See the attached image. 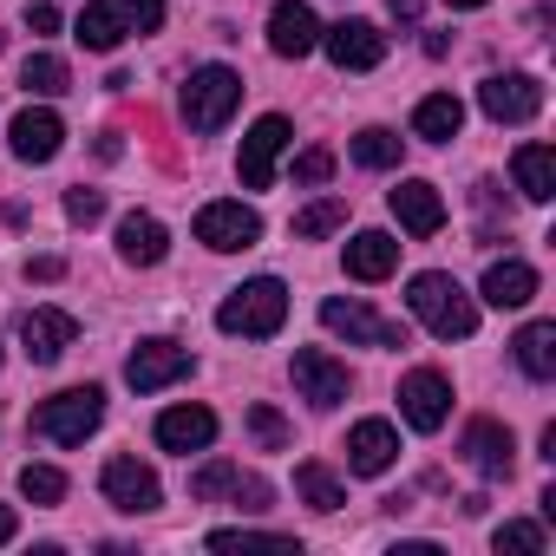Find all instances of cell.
I'll return each mask as SVG.
<instances>
[{
    "mask_svg": "<svg viewBox=\"0 0 556 556\" xmlns=\"http://www.w3.org/2000/svg\"><path fill=\"white\" fill-rule=\"evenodd\" d=\"M406 308H413L439 341H471V334H478V302L452 282L445 268L413 275V282H406Z\"/></svg>",
    "mask_w": 556,
    "mask_h": 556,
    "instance_id": "obj_1",
    "label": "cell"
},
{
    "mask_svg": "<svg viewBox=\"0 0 556 556\" xmlns=\"http://www.w3.org/2000/svg\"><path fill=\"white\" fill-rule=\"evenodd\" d=\"M282 321H289V289L275 282V275H255V282H242V289L216 308V328H223V334H242V341L282 334Z\"/></svg>",
    "mask_w": 556,
    "mask_h": 556,
    "instance_id": "obj_2",
    "label": "cell"
},
{
    "mask_svg": "<svg viewBox=\"0 0 556 556\" xmlns=\"http://www.w3.org/2000/svg\"><path fill=\"white\" fill-rule=\"evenodd\" d=\"M236 105H242V73H229V66H197L190 73V86H184V125L190 131H223L229 118H236Z\"/></svg>",
    "mask_w": 556,
    "mask_h": 556,
    "instance_id": "obj_3",
    "label": "cell"
},
{
    "mask_svg": "<svg viewBox=\"0 0 556 556\" xmlns=\"http://www.w3.org/2000/svg\"><path fill=\"white\" fill-rule=\"evenodd\" d=\"M105 419V393L99 387H73V393H53L34 406V432L53 439V445H86Z\"/></svg>",
    "mask_w": 556,
    "mask_h": 556,
    "instance_id": "obj_4",
    "label": "cell"
},
{
    "mask_svg": "<svg viewBox=\"0 0 556 556\" xmlns=\"http://www.w3.org/2000/svg\"><path fill=\"white\" fill-rule=\"evenodd\" d=\"M321 328L341 334V341H354V348H406V328L400 321L374 315L367 302H341V295L321 302Z\"/></svg>",
    "mask_w": 556,
    "mask_h": 556,
    "instance_id": "obj_5",
    "label": "cell"
},
{
    "mask_svg": "<svg viewBox=\"0 0 556 556\" xmlns=\"http://www.w3.org/2000/svg\"><path fill=\"white\" fill-rule=\"evenodd\" d=\"M99 491H105V504H112V510H125V517H144V510H157V504H164L157 471H151V465H138V458H105Z\"/></svg>",
    "mask_w": 556,
    "mask_h": 556,
    "instance_id": "obj_6",
    "label": "cell"
},
{
    "mask_svg": "<svg viewBox=\"0 0 556 556\" xmlns=\"http://www.w3.org/2000/svg\"><path fill=\"white\" fill-rule=\"evenodd\" d=\"M289 118L282 112H268V118H255L249 125V138H242V157H236V177L249 184V190H268L275 184V157H282L289 151Z\"/></svg>",
    "mask_w": 556,
    "mask_h": 556,
    "instance_id": "obj_7",
    "label": "cell"
},
{
    "mask_svg": "<svg viewBox=\"0 0 556 556\" xmlns=\"http://www.w3.org/2000/svg\"><path fill=\"white\" fill-rule=\"evenodd\" d=\"M478 105H484L491 125H530V118L543 112V86H536L530 73H491V79L478 86Z\"/></svg>",
    "mask_w": 556,
    "mask_h": 556,
    "instance_id": "obj_8",
    "label": "cell"
},
{
    "mask_svg": "<svg viewBox=\"0 0 556 556\" xmlns=\"http://www.w3.org/2000/svg\"><path fill=\"white\" fill-rule=\"evenodd\" d=\"M197 242L216 249V255L255 249V242H262V216H255L249 203H203V210H197Z\"/></svg>",
    "mask_w": 556,
    "mask_h": 556,
    "instance_id": "obj_9",
    "label": "cell"
},
{
    "mask_svg": "<svg viewBox=\"0 0 556 556\" xmlns=\"http://www.w3.org/2000/svg\"><path fill=\"white\" fill-rule=\"evenodd\" d=\"M289 374H295V393H302L308 406H321V413H328V406H341V400H348V387H354V380H348V361H334L328 348H295Z\"/></svg>",
    "mask_w": 556,
    "mask_h": 556,
    "instance_id": "obj_10",
    "label": "cell"
},
{
    "mask_svg": "<svg viewBox=\"0 0 556 556\" xmlns=\"http://www.w3.org/2000/svg\"><path fill=\"white\" fill-rule=\"evenodd\" d=\"M400 413H406L413 432H439V426L452 419V380H445L439 367H413V374L400 380Z\"/></svg>",
    "mask_w": 556,
    "mask_h": 556,
    "instance_id": "obj_11",
    "label": "cell"
},
{
    "mask_svg": "<svg viewBox=\"0 0 556 556\" xmlns=\"http://www.w3.org/2000/svg\"><path fill=\"white\" fill-rule=\"evenodd\" d=\"M321 47V21L308 0H275L268 8V53L275 60H308Z\"/></svg>",
    "mask_w": 556,
    "mask_h": 556,
    "instance_id": "obj_12",
    "label": "cell"
},
{
    "mask_svg": "<svg viewBox=\"0 0 556 556\" xmlns=\"http://www.w3.org/2000/svg\"><path fill=\"white\" fill-rule=\"evenodd\" d=\"M321 47L341 73H374L387 60V34L374 21H341V27H321Z\"/></svg>",
    "mask_w": 556,
    "mask_h": 556,
    "instance_id": "obj_13",
    "label": "cell"
},
{
    "mask_svg": "<svg viewBox=\"0 0 556 556\" xmlns=\"http://www.w3.org/2000/svg\"><path fill=\"white\" fill-rule=\"evenodd\" d=\"M184 374H190V354H184L177 341H138L131 361H125V380H131L138 393H164V387H177Z\"/></svg>",
    "mask_w": 556,
    "mask_h": 556,
    "instance_id": "obj_14",
    "label": "cell"
},
{
    "mask_svg": "<svg viewBox=\"0 0 556 556\" xmlns=\"http://www.w3.org/2000/svg\"><path fill=\"white\" fill-rule=\"evenodd\" d=\"M21 341H27V361H34V367H53V361H66V348L79 341V321H73L66 308H34V315L21 321Z\"/></svg>",
    "mask_w": 556,
    "mask_h": 556,
    "instance_id": "obj_15",
    "label": "cell"
},
{
    "mask_svg": "<svg viewBox=\"0 0 556 556\" xmlns=\"http://www.w3.org/2000/svg\"><path fill=\"white\" fill-rule=\"evenodd\" d=\"M60 144H66V125H60V112H47V105H27V112L14 118V157H21V164H53V157H60Z\"/></svg>",
    "mask_w": 556,
    "mask_h": 556,
    "instance_id": "obj_16",
    "label": "cell"
},
{
    "mask_svg": "<svg viewBox=\"0 0 556 556\" xmlns=\"http://www.w3.org/2000/svg\"><path fill=\"white\" fill-rule=\"evenodd\" d=\"M387 203H393V216H400L406 236H439V229H445V197H439L426 177H406Z\"/></svg>",
    "mask_w": 556,
    "mask_h": 556,
    "instance_id": "obj_17",
    "label": "cell"
},
{
    "mask_svg": "<svg viewBox=\"0 0 556 556\" xmlns=\"http://www.w3.org/2000/svg\"><path fill=\"white\" fill-rule=\"evenodd\" d=\"M393 458H400V432H393L387 419H361V426L348 432V471L380 478V471H393Z\"/></svg>",
    "mask_w": 556,
    "mask_h": 556,
    "instance_id": "obj_18",
    "label": "cell"
},
{
    "mask_svg": "<svg viewBox=\"0 0 556 556\" xmlns=\"http://www.w3.org/2000/svg\"><path fill=\"white\" fill-rule=\"evenodd\" d=\"M458 452L471 458V471H484V478H510V426H497V419H471L465 426V439H458Z\"/></svg>",
    "mask_w": 556,
    "mask_h": 556,
    "instance_id": "obj_19",
    "label": "cell"
},
{
    "mask_svg": "<svg viewBox=\"0 0 556 556\" xmlns=\"http://www.w3.org/2000/svg\"><path fill=\"white\" fill-rule=\"evenodd\" d=\"M216 439V413L210 406H170V413H157V445L164 452H203Z\"/></svg>",
    "mask_w": 556,
    "mask_h": 556,
    "instance_id": "obj_20",
    "label": "cell"
},
{
    "mask_svg": "<svg viewBox=\"0 0 556 556\" xmlns=\"http://www.w3.org/2000/svg\"><path fill=\"white\" fill-rule=\"evenodd\" d=\"M118 255H125L131 268H157V262L170 255V229H164L157 216H144V210H131V216L118 223Z\"/></svg>",
    "mask_w": 556,
    "mask_h": 556,
    "instance_id": "obj_21",
    "label": "cell"
},
{
    "mask_svg": "<svg viewBox=\"0 0 556 556\" xmlns=\"http://www.w3.org/2000/svg\"><path fill=\"white\" fill-rule=\"evenodd\" d=\"M348 275H354V282H387V275L400 268V242L387 236V229H361L354 242H348Z\"/></svg>",
    "mask_w": 556,
    "mask_h": 556,
    "instance_id": "obj_22",
    "label": "cell"
},
{
    "mask_svg": "<svg viewBox=\"0 0 556 556\" xmlns=\"http://www.w3.org/2000/svg\"><path fill=\"white\" fill-rule=\"evenodd\" d=\"M530 295H536V268H530V262L504 255V262L484 268V302H491V308H523Z\"/></svg>",
    "mask_w": 556,
    "mask_h": 556,
    "instance_id": "obj_23",
    "label": "cell"
},
{
    "mask_svg": "<svg viewBox=\"0 0 556 556\" xmlns=\"http://www.w3.org/2000/svg\"><path fill=\"white\" fill-rule=\"evenodd\" d=\"M510 177H517V190L530 197V203H549L556 197V151L549 144H517V157H510Z\"/></svg>",
    "mask_w": 556,
    "mask_h": 556,
    "instance_id": "obj_24",
    "label": "cell"
},
{
    "mask_svg": "<svg viewBox=\"0 0 556 556\" xmlns=\"http://www.w3.org/2000/svg\"><path fill=\"white\" fill-rule=\"evenodd\" d=\"M458 125H465V105L452 92H432V99L413 105V138H426V144H452Z\"/></svg>",
    "mask_w": 556,
    "mask_h": 556,
    "instance_id": "obj_25",
    "label": "cell"
},
{
    "mask_svg": "<svg viewBox=\"0 0 556 556\" xmlns=\"http://www.w3.org/2000/svg\"><path fill=\"white\" fill-rule=\"evenodd\" d=\"M510 354H517V367H523L530 380H556V321H530V328L510 341Z\"/></svg>",
    "mask_w": 556,
    "mask_h": 556,
    "instance_id": "obj_26",
    "label": "cell"
},
{
    "mask_svg": "<svg viewBox=\"0 0 556 556\" xmlns=\"http://www.w3.org/2000/svg\"><path fill=\"white\" fill-rule=\"evenodd\" d=\"M125 34H131V27H125V14H118V8H86V14H79V27H73V40H79L86 53H118V47H125Z\"/></svg>",
    "mask_w": 556,
    "mask_h": 556,
    "instance_id": "obj_27",
    "label": "cell"
},
{
    "mask_svg": "<svg viewBox=\"0 0 556 556\" xmlns=\"http://www.w3.org/2000/svg\"><path fill=\"white\" fill-rule=\"evenodd\" d=\"M295 491H302V504H308V510H341V504H348V484H341L321 458L295 465Z\"/></svg>",
    "mask_w": 556,
    "mask_h": 556,
    "instance_id": "obj_28",
    "label": "cell"
},
{
    "mask_svg": "<svg viewBox=\"0 0 556 556\" xmlns=\"http://www.w3.org/2000/svg\"><path fill=\"white\" fill-rule=\"evenodd\" d=\"M21 86H27V99H60V92L73 86V73H66V60H60V53H27Z\"/></svg>",
    "mask_w": 556,
    "mask_h": 556,
    "instance_id": "obj_29",
    "label": "cell"
},
{
    "mask_svg": "<svg viewBox=\"0 0 556 556\" xmlns=\"http://www.w3.org/2000/svg\"><path fill=\"white\" fill-rule=\"evenodd\" d=\"M334 229H348V197H315V203L295 216V236H302V242H321V236H334Z\"/></svg>",
    "mask_w": 556,
    "mask_h": 556,
    "instance_id": "obj_30",
    "label": "cell"
},
{
    "mask_svg": "<svg viewBox=\"0 0 556 556\" xmlns=\"http://www.w3.org/2000/svg\"><path fill=\"white\" fill-rule=\"evenodd\" d=\"M354 164H361V170H393V164H400V138H393L387 125H367V131L354 138Z\"/></svg>",
    "mask_w": 556,
    "mask_h": 556,
    "instance_id": "obj_31",
    "label": "cell"
},
{
    "mask_svg": "<svg viewBox=\"0 0 556 556\" xmlns=\"http://www.w3.org/2000/svg\"><path fill=\"white\" fill-rule=\"evenodd\" d=\"M21 497L27 504H60L66 497V471L60 465H21Z\"/></svg>",
    "mask_w": 556,
    "mask_h": 556,
    "instance_id": "obj_32",
    "label": "cell"
},
{
    "mask_svg": "<svg viewBox=\"0 0 556 556\" xmlns=\"http://www.w3.org/2000/svg\"><path fill=\"white\" fill-rule=\"evenodd\" d=\"M210 549H295L289 530H210Z\"/></svg>",
    "mask_w": 556,
    "mask_h": 556,
    "instance_id": "obj_33",
    "label": "cell"
},
{
    "mask_svg": "<svg viewBox=\"0 0 556 556\" xmlns=\"http://www.w3.org/2000/svg\"><path fill=\"white\" fill-rule=\"evenodd\" d=\"M249 432H255V445H262V452H289V439H295V432H289V419L275 413V406H249Z\"/></svg>",
    "mask_w": 556,
    "mask_h": 556,
    "instance_id": "obj_34",
    "label": "cell"
},
{
    "mask_svg": "<svg viewBox=\"0 0 556 556\" xmlns=\"http://www.w3.org/2000/svg\"><path fill=\"white\" fill-rule=\"evenodd\" d=\"M491 543H497V556H543V523H517L510 517V523H497Z\"/></svg>",
    "mask_w": 556,
    "mask_h": 556,
    "instance_id": "obj_35",
    "label": "cell"
},
{
    "mask_svg": "<svg viewBox=\"0 0 556 556\" xmlns=\"http://www.w3.org/2000/svg\"><path fill=\"white\" fill-rule=\"evenodd\" d=\"M229 484H236V465H223V458H216V465H203V471L190 478V497H197V504H216Z\"/></svg>",
    "mask_w": 556,
    "mask_h": 556,
    "instance_id": "obj_36",
    "label": "cell"
},
{
    "mask_svg": "<svg viewBox=\"0 0 556 556\" xmlns=\"http://www.w3.org/2000/svg\"><path fill=\"white\" fill-rule=\"evenodd\" d=\"M99 216H105V190H86V184H79V190H66V223L92 229Z\"/></svg>",
    "mask_w": 556,
    "mask_h": 556,
    "instance_id": "obj_37",
    "label": "cell"
},
{
    "mask_svg": "<svg viewBox=\"0 0 556 556\" xmlns=\"http://www.w3.org/2000/svg\"><path fill=\"white\" fill-rule=\"evenodd\" d=\"M118 14L131 34H157L164 27V0H118Z\"/></svg>",
    "mask_w": 556,
    "mask_h": 556,
    "instance_id": "obj_38",
    "label": "cell"
},
{
    "mask_svg": "<svg viewBox=\"0 0 556 556\" xmlns=\"http://www.w3.org/2000/svg\"><path fill=\"white\" fill-rule=\"evenodd\" d=\"M328 177H334V151L328 144H315V151L295 157V184H328Z\"/></svg>",
    "mask_w": 556,
    "mask_h": 556,
    "instance_id": "obj_39",
    "label": "cell"
},
{
    "mask_svg": "<svg viewBox=\"0 0 556 556\" xmlns=\"http://www.w3.org/2000/svg\"><path fill=\"white\" fill-rule=\"evenodd\" d=\"M27 34H60V8H53V0H34V8H27Z\"/></svg>",
    "mask_w": 556,
    "mask_h": 556,
    "instance_id": "obj_40",
    "label": "cell"
},
{
    "mask_svg": "<svg viewBox=\"0 0 556 556\" xmlns=\"http://www.w3.org/2000/svg\"><path fill=\"white\" fill-rule=\"evenodd\" d=\"M27 275H34V282H60L66 262H60V255H34V262H27Z\"/></svg>",
    "mask_w": 556,
    "mask_h": 556,
    "instance_id": "obj_41",
    "label": "cell"
},
{
    "mask_svg": "<svg viewBox=\"0 0 556 556\" xmlns=\"http://www.w3.org/2000/svg\"><path fill=\"white\" fill-rule=\"evenodd\" d=\"M419 21V0H393V27H413Z\"/></svg>",
    "mask_w": 556,
    "mask_h": 556,
    "instance_id": "obj_42",
    "label": "cell"
},
{
    "mask_svg": "<svg viewBox=\"0 0 556 556\" xmlns=\"http://www.w3.org/2000/svg\"><path fill=\"white\" fill-rule=\"evenodd\" d=\"M14 530H21V517H14L8 504H0V543H14Z\"/></svg>",
    "mask_w": 556,
    "mask_h": 556,
    "instance_id": "obj_43",
    "label": "cell"
},
{
    "mask_svg": "<svg viewBox=\"0 0 556 556\" xmlns=\"http://www.w3.org/2000/svg\"><path fill=\"white\" fill-rule=\"evenodd\" d=\"M445 8H452V14H471V8H484V0H445Z\"/></svg>",
    "mask_w": 556,
    "mask_h": 556,
    "instance_id": "obj_44",
    "label": "cell"
},
{
    "mask_svg": "<svg viewBox=\"0 0 556 556\" xmlns=\"http://www.w3.org/2000/svg\"><path fill=\"white\" fill-rule=\"evenodd\" d=\"M0 361H8V354H0Z\"/></svg>",
    "mask_w": 556,
    "mask_h": 556,
    "instance_id": "obj_45",
    "label": "cell"
}]
</instances>
